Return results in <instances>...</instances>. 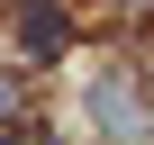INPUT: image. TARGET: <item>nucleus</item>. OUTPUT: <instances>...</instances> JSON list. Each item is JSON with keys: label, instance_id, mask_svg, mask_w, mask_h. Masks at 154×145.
Wrapping results in <instances>:
<instances>
[{"label": "nucleus", "instance_id": "obj_3", "mask_svg": "<svg viewBox=\"0 0 154 145\" xmlns=\"http://www.w3.org/2000/svg\"><path fill=\"white\" fill-rule=\"evenodd\" d=\"M18 109H27V100H18V82H0V127H9Z\"/></svg>", "mask_w": 154, "mask_h": 145}, {"label": "nucleus", "instance_id": "obj_1", "mask_svg": "<svg viewBox=\"0 0 154 145\" xmlns=\"http://www.w3.org/2000/svg\"><path fill=\"white\" fill-rule=\"evenodd\" d=\"M91 118H100L109 136H145V127H154V109H145V91H136V82H118V72H109V82L91 91Z\"/></svg>", "mask_w": 154, "mask_h": 145}, {"label": "nucleus", "instance_id": "obj_4", "mask_svg": "<svg viewBox=\"0 0 154 145\" xmlns=\"http://www.w3.org/2000/svg\"><path fill=\"white\" fill-rule=\"evenodd\" d=\"M0 145H45V136H0Z\"/></svg>", "mask_w": 154, "mask_h": 145}, {"label": "nucleus", "instance_id": "obj_2", "mask_svg": "<svg viewBox=\"0 0 154 145\" xmlns=\"http://www.w3.org/2000/svg\"><path fill=\"white\" fill-rule=\"evenodd\" d=\"M18 45H27L36 63H54V54L72 45V18L54 9V0H18Z\"/></svg>", "mask_w": 154, "mask_h": 145}]
</instances>
